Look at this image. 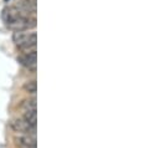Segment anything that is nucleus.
I'll list each match as a JSON object with an SVG mask.
<instances>
[{"mask_svg": "<svg viewBox=\"0 0 160 148\" xmlns=\"http://www.w3.org/2000/svg\"><path fill=\"white\" fill-rule=\"evenodd\" d=\"M18 62L30 71H36V66H38L36 54H20L18 56Z\"/></svg>", "mask_w": 160, "mask_h": 148, "instance_id": "nucleus-4", "label": "nucleus"}, {"mask_svg": "<svg viewBox=\"0 0 160 148\" xmlns=\"http://www.w3.org/2000/svg\"><path fill=\"white\" fill-rule=\"evenodd\" d=\"M4 1H5V3H9V1H11V0H4Z\"/></svg>", "mask_w": 160, "mask_h": 148, "instance_id": "nucleus-9", "label": "nucleus"}, {"mask_svg": "<svg viewBox=\"0 0 160 148\" xmlns=\"http://www.w3.org/2000/svg\"><path fill=\"white\" fill-rule=\"evenodd\" d=\"M12 40L15 45L21 50V54H36V42H38L36 33L18 31L14 33Z\"/></svg>", "mask_w": 160, "mask_h": 148, "instance_id": "nucleus-2", "label": "nucleus"}, {"mask_svg": "<svg viewBox=\"0 0 160 148\" xmlns=\"http://www.w3.org/2000/svg\"><path fill=\"white\" fill-rule=\"evenodd\" d=\"M11 128L15 132H19L20 135H31V136H36V126L30 124L28 121H25L22 117H18L14 118L10 122Z\"/></svg>", "mask_w": 160, "mask_h": 148, "instance_id": "nucleus-3", "label": "nucleus"}, {"mask_svg": "<svg viewBox=\"0 0 160 148\" xmlns=\"http://www.w3.org/2000/svg\"><path fill=\"white\" fill-rule=\"evenodd\" d=\"M24 90L28 92V93H31V95H35L36 91H38V83L35 80H30V81H26L24 83Z\"/></svg>", "mask_w": 160, "mask_h": 148, "instance_id": "nucleus-6", "label": "nucleus"}, {"mask_svg": "<svg viewBox=\"0 0 160 148\" xmlns=\"http://www.w3.org/2000/svg\"><path fill=\"white\" fill-rule=\"evenodd\" d=\"M25 121H28L30 124L32 126H36V122H38V116H36V110L35 111H25L24 112V117H22Z\"/></svg>", "mask_w": 160, "mask_h": 148, "instance_id": "nucleus-7", "label": "nucleus"}, {"mask_svg": "<svg viewBox=\"0 0 160 148\" xmlns=\"http://www.w3.org/2000/svg\"><path fill=\"white\" fill-rule=\"evenodd\" d=\"M15 142L20 148H36V136L19 135L15 137Z\"/></svg>", "mask_w": 160, "mask_h": 148, "instance_id": "nucleus-5", "label": "nucleus"}, {"mask_svg": "<svg viewBox=\"0 0 160 148\" xmlns=\"http://www.w3.org/2000/svg\"><path fill=\"white\" fill-rule=\"evenodd\" d=\"M1 19L5 23L6 28L18 33L26 31L36 28V18L32 14L26 13L18 5H9L2 9Z\"/></svg>", "mask_w": 160, "mask_h": 148, "instance_id": "nucleus-1", "label": "nucleus"}, {"mask_svg": "<svg viewBox=\"0 0 160 148\" xmlns=\"http://www.w3.org/2000/svg\"><path fill=\"white\" fill-rule=\"evenodd\" d=\"M21 108L25 111H35L36 110V98H31V100H25L21 103Z\"/></svg>", "mask_w": 160, "mask_h": 148, "instance_id": "nucleus-8", "label": "nucleus"}]
</instances>
